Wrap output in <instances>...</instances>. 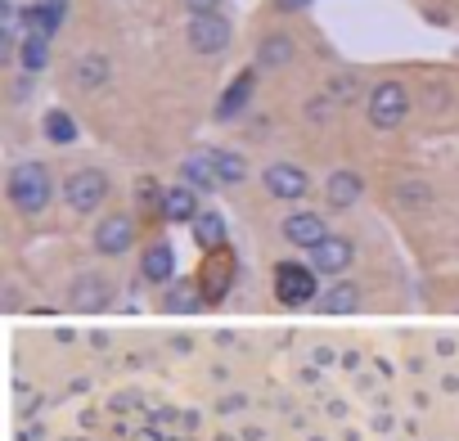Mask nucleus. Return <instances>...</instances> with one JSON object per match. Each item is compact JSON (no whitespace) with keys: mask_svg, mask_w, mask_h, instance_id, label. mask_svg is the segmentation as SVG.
<instances>
[{"mask_svg":"<svg viewBox=\"0 0 459 441\" xmlns=\"http://www.w3.org/2000/svg\"><path fill=\"white\" fill-rule=\"evenodd\" d=\"M5 194L23 216H41L50 207V198H55V176H50L46 162H19L10 171V180H5Z\"/></svg>","mask_w":459,"mask_h":441,"instance_id":"f257e3e1","label":"nucleus"},{"mask_svg":"<svg viewBox=\"0 0 459 441\" xmlns=\"http://www.w3.org/2000/svg\"><path fill=\"white\" fill-rule=\"evenodd\" d=\"M108 176L100 171V167H82V171H73L68 180H64V203L73 207V212H82V216H91V212H100L104 203H108Z\"/></svg>","mask_w":459,"mask_h":441,"instance_id":"f03ea898","label":"nucleus"},{"mask_svg":"<svg viewBox=\"0 0 459 441\" xmlns=\"http://www.w3.org/2000/svg\"><path fill=\"white\" fill-rule=\"evenodd\" d=\"M410 117V91L401 82H378L369 91V122L378 131H396Z\"/></svg>","mask_w":459,"mask_h":441,"instance_id":"7ed1b4c3","label":"nucleus"},{"mask_svg":"<svg viewBox=\"0 0 459 441\" xmlns=\"http://www.w3.org/2000/svg\"><path fill=\"white\" fill-rule=\"evenodd\" d=\"M275 298L284 307H302L316 298V266H302V262H280L275 266Z\"/></svg>","mask_w":459,"mask_h":441,"instance_id":"20e7f679","label":"nucleus"},{"mask_svg":"<svg viewBox=\"0 0 459 441\" xmlns=\"http://www.w3.org/2000/svg\"><path fill=\"white\" fill-rule=\"evenodd\" d=\"M131 244H135V220L126 212H108L95 226V253L100 257H122V253H131Z\"/></svg>","mask_w":459,"mask_h":441,"instance_id":"39448f33","label":"nucleus"},{"mask_svg":"<svg viewBox=\"0 0 459 441\" xmlns=\"http://www.w3.org/2000/svg\"><path fill=\"white\" fill-rule=\"evenodd\" d=\"M262 185H266V194L280 198V203H298V198H307V189H311V180H307V171H302L298 162H271V167L262 171Z\"/></svg>","mask_w":459,"mask_h":441,"instance_id":"423d86ee","label":"nucleus"},{"mask_svg":"<svg viewBox=\"0 0 459 441\" xmlns=\"http://www.w3.org/2000/svg\"><path fill=\"white\" fill-rule=\"evenodd\" d=\"M280 235L293 244V248H320L325 239H329V226H325V216L320 212H293V216H284V226H280Z\"/></svg>","mask_w":459,"mask_h":441,"instance_id":"0eeeda50","label":"nucleus"},{"mask_svg":"<svg viewBox=\"0 0 459 441\" xmlns=\"http://www.w3.org/2000/svg\"><path fill=\"white\" fill-rule=\"evenodd\" d=\"M230 23L221 19V14H194L189 19V46L198 50V55H221L225 46H230Z\"/></svg>","mask_w":459,"mask_h":441,"instance_id":"6e6552de","label":"nucleus"},{"mask_svg":"<svg viewBox=\"0 0 459 441\" xmlns=\"http://www.w3.org/2000/svg\"><path fill=\"white\" fill-rule=\"evenodd\" d=\"M351 262H356V244L342 239V235H329L320 248H311L316 275H342V271H351Z\"/></svg>","mask_w":459,"mask_h":441,"instance_id":"1a4fd4ad","label":"nucleus"},{"mask_svg":"<svg viewBox=\"0 0 459 441\" xmlns=\"http://www.w3.org/2000/svg\"><path fill=\"white\" fill-rule=\"evenodd\" d=\"M68 302L77 311H104L113 302V280H104V275H77L68 284Z\"/></svg>","mask_w":459,"mask_h":441,"instance_id":"9d476101","label":"nucleus"},{"mask_svg":"<svg viewBox=\"0 0 459 441\" xmlns=\"http://www.w3.org/2000/svg\"><path fill=\"white\" fill-rule=\"evenodd\" d=\"M360 194H365V180H360V171H333L329 180H325V203L329 207H338V212H347V207H356L360 203Z\"/></svg>","mask_w":459,"mask_h":441,"instance_id":"9b49d317","label":"nucleus"},{"mask_svg":"<svg viewBox=\"0 0 459 441\" xmlns=\"http://www.w3.org/2000/svg\"><path fill=\"white\" fill-rule=\"evenodd\" d=\"M253 91H257V73L248 68V73H239L235 82H230V91L221 95V104H216V117H221V122H230V117H239V113L248 108Z\"/></svg>","mask_w":459,"mask_h":441,"instance_id":"f8f14e48","label":"nucleus"},{"mask_svg":"<svg viewBox=\"0 0 459 441\" xmlns=\"http://www.w3.org/2000/svg\"><path fill=\"white\" fill-rule=\"evenodd\" d=\"M162 216L167 220H198V194L194 185H176L162 194Z\"/></svg>","mask_w":459,"mask_h":441,"instance_id":"ddd939ff","label":"nucleus"},{"mask_svg":"<svg viewBox=\"0 0 459 441\" xmlns=\"http://www.w3.org/2000/svg\"><path fill=\"white\" fill-rule=\"evenodd\" d=\"M176 271V257H171V244H149L144 248V262H140V275L149 284H167Z\"/></svg>","mask_w":459,"mask_h":441,"instance_id":"4468645a","label":"nucleus"},{"mask_svg":"<svg viewBox=\"0 0 459 441\" xmlns=\"http://www.w3.org/2000/svg\"><path fill=\"white\" fill-rule=\"evenodd\" d=\"M356 307H360V289H356L351 280L329 284V289H325V298H320V311H325V316H351Z\"/></svg>","mask_w":459,"mask_h":441,"instance_id":"2eb2a0df","label":"nucleus"},{"mask_svg":"<svg viewBox=\"0 0 459 441\" xmlns=\"http://www.w3.org/2000/svg\"><path fill=\"white\" fill-rule=\"evenodd\" d=\"M108 77H113V64H108V55H86V59H77V68H73V82H77L82 91L108 86Z\"/></svg>","mask_w":459,"mask_h":441,"instance_id":"dca6fc26","label":"nucleus"},{"mask_svg":"<svg viewBox=\"0 0 459 441\" xmlns=\"http://www.w3.org/2000/svg\"><path fill=\"white\" fill-rule=\"evenodd\" d=\"M180 176H185V185H194V189H216V185H221V176H216V158H212V153H194V158H185V162H180Z\"/></svg>","mask_w":459,"mask_h":441,"instance_id":"f3484780","label":"nucleus"},{"mask_svg":"<svg viewBox=\"0 0 459 441\" xmlns=\"http://www.w3.org/2000/svg\"><path fill=\"white\" fill-rule=\"evenodd\" d=\"M293 55H298L293 37H289V32H275V37H266V41H262L257 64H262V68H289V64H293Z\"/></svg>","mask_w":459,"mask_h":441,"instance_id":"a211bd4d","label":"nucleus"},{"mask_svg":"<svg viewBox=\"0 0 459 441\" xmlns=\"http://www.w3.org/2000/svg\"><path fill=\"white\" fill-rule=\"evenodd\" d=\"M64 14H68V0H41L28 19H32V28H37L41 37H55V28L64 23Z\"/></svg>","mask_w":459,"mask_h":441,"instance_id":"6ab92c4d","label":"nucleus"},{"mask_svg":"<svg viewBox=\"0 0 459 441\" xmlns=\"http://www.w3.org/2000/svg\"><path fill=\"white\" fill-rule=\"evenodd\" d=\"M194 235H198V244H203V248H225V220H221L216 212H198Z\"/></svg>","mask_w":459,"mask_h":441,"instance_id":"aec40b11","label":"nucleus"},{"mask_svg":"<svg viewBox=\"0 0 459 441\" xmlns=\"http://www.w3.org/2000/svg\"><path fill=\"white\" fill-rule=\"evenodd\" d=\"M212 158H216V176H221V185H239V180L248 176V162H244L235 149H216Z\"/></svg>","mask_w":459,"mask_h":441,"instance_id":"412c9836","label":"nucleus"},{"mask_svg":"<svg viewBox=\"0 0 459 441\" xmlns=\"http://www.w3.org/2000/svg\"><path fill=\"white\" fill-rule=\"evenodd\" d=\"M46 135H50L55 144H73V140H77V122H73L64 108H50V113H46Z\"/></svg>","mask_w":459,"mask_h":441,"instance_id":"4be33fe9","label":"nucleus"},{"mask_svg":"<svg viewBox=\"0 0 459 441\" xmlns=\"http://www.w3.org/2000/svg\"><path fill=\"white\" fill-rule=\"evenodd\" d=\"M50 37H41V32H32L28 41H23V68L28 73H41L46 68V59H50V46H46Z\"/></svg>","mask_w":459,"mask_h":441,"instance_id":"5701e85b","label":"nucleus"},{"mask_svg":"<svg viewBox=\"0 0 459 441\" xmlns=\"http://www.w3.org/2000/svg\"><path fill=\"white\" fill-rule=\"evenodd\" d=\"M396 203H401V207H423V203H432V189L410 180V185H401V189H396Z\"/></svg>","mask_w":459,"mask_h":441,"instance_id":"b1692460","label":"nucleus"},{"mask_svg":"<svg viewBox=\"0 0 459 441\" xmlns=\"http://www.w3.org/2000/svg\"><path fill=\"white\" fill-rule=\"evenodd\" d=\"M176 307H185V311H189V307H198V302H194V293H189V289H171V293H167V311H176Z\"/></svg>","mask_w":459,"mask_h":441,"instance_id":"393cba45","label":"nucleus"},{"mask_svg":"<svg viewBox=\"0 0 459 441\" xmlns=\"http://www.w3.org/2000/svg\"><path fill=\"white\" fill-rule=\"evenodd\" d=\"M189 14H221V0H185Z\"/></svg>","mask_w":459,"mask_h":441,"instance_id":"a878e982","label":"nucleus"},{"mask_svg":"<svg viewBox=\"0 0 459 441\" xmlns=\"http://www.w3.org/2000/svg\"><path fill=\"white\" fill-rule=\"evenodd\" d=\"M307 5H311V0H275V10H289V14L293 10H307Z\"/></svg>","mask_w":459,"mask_h":441,"instance_id":"bb28decb","label":"nucleus"}]
</instances>
